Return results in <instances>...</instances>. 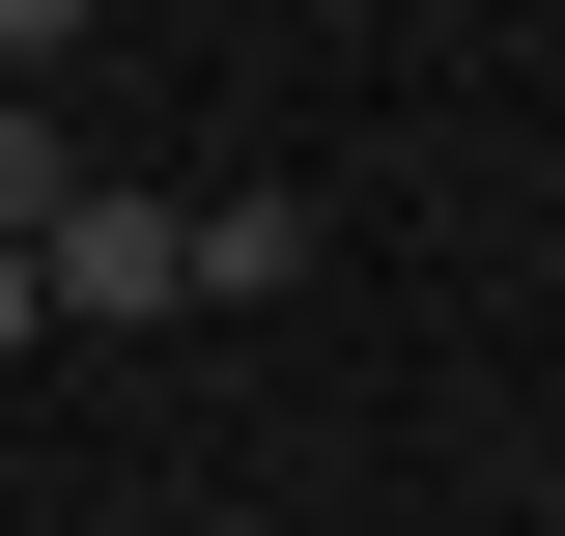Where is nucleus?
Segmentation results:
<instances>
[{
	"label": "nucleus",
	"mask_w": 565,
	"mask_h": 536,
	"mask_svg": "<svg viewBox=\"0 0 565 536\" xmlns=\"http://www.w3.org/2000/svg\"><path fill=\"white\" fill-rule=\"evenodd\" d=\"M311 282V199H199V311H282Z\"/></svg>",
	"instance_id": "f257e3e1"
},
{
	"label": "nucleus",
	"mask_w": 565,
	"mask_h": 536,
	"mask_svg": "<svg viewBox=\"0 0 565 536\" xmlns=\"http://www.w3.org/2000/svg\"><path fill=\"white\" fill-rule=\"evenodd\" d=\"M85 57V0H0V114H29V85H57Z\"/></svg>",
	"instance_id": "f03ea898"
},
{
	"label": "nucleus",
	"mask_w": 565,
	"mask_h": 536,
	"mask_svg": "<svg viewBox=\"0 0 565 536\" xmlns=\"http://www.w3.org/2000/svg\"><path fill=\"white\" fill-rule=\"evenodd\" d=\"M29 339H57V311H29V226H0V367H29Z\"/></svg>",
	"instance_id": "7ed1b4c3"
}]
</instances>
